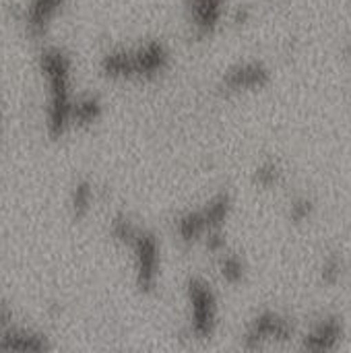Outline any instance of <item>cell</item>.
<instances>
[{
	"instance_id": "cell-1",
	"label": "cell",
	"mask_w": 351,
	"mask_h": 353,
	"mask_svg": "<svg viewBox=\"0 0 351 353\" xmlns=\"http://www.w3.org/2000/svg\"><path fill=\"white\" fill-rule=\"evenodd\" d=\"M37 66L46 83V132L52 141L62 139L72 128V58L60 46H46Z\"/></svg>"
},
{
	"instance_id": "cell-2",
	"label": "cell",
	"mask_w": 351,
	"mask_h": 353,
	"mask_svg": "<svg viewBox=\"0 0 351 353\" xmlns=\"http://www.w3.org/2000/svg\"><path fill=\"white\" fill-rule=\"evenodd\" d=\"M172 66V50L161 39L116 46L103 52L99 70L114 83H147L163 77Z\"/></svg>"
},
{
	"instance_id": "cell-3",
	"label": "cell",
	"mask_w": 351,
	"mask_h": 353,
	"mask_svg": "<svg viewBox=\"0 0 351 353\" xmlns=\"http://www.w3.org/2000/svg\"><path fill=\"white\" fill-rule=\"evenodd\" d=\"M110 236L116 244L130 250L134 285L141 294H153L161 281L163 256L161 242L145 225H139L126 213H118L110 221Z\"/></svg>"
},
{
	"instance_id": "cell-4",
	"label": "cell",
	"mask_w": 351,
	"mask_h": 353,
	"mask_svg": "<svg viewBox=\"0 0 351 353\" xmlns=\"http://www.w3.org/2000/svg\"><path fill=\"white\" fill-rule=\"evenodd\" d=\"M234 209V201L230 192L213 194L205 205L197 209H188L174 219V234L184 246L203 244L211 234L223 232Z\"/></svg>"
},
{
	"instance_id": "cell-5",
	"label": "cell",
	"mask_w": 351,
	"mask_h": 353,
	"mask_svg": "<svg viewBox=\"0 0 351 353\" xmlns=\"http://www.w3.org/2000/svg\"><path fill=\"white\" fill-rule=\"evenodd\" d=\"M188 335L197 341H211L219 327V300L203 277H190L184 288Z\"/></svg>"
},
{
	"instance_id": "cell-6",
	"label": "cell",
	"mask_w": 351,
	"mask_h": 353,
	"mask_svg": "<svg viewBox=\"0 0 351 353\" xmlns=\"http://www.w3.org/2000/svg\"><path fill=\"white\" fill-rule=\"evenodd\" d=\"M294 321L275 310H263L252 319L244 333V350L257 352L273 343H285L294 337Z\"/></svg>"
},
{
	"instance_id": "cell-7",
	"label": "cell",
	"mask_w": 351,
	"mask_h": 353,
	"mask_svg": "<svg viewBox=\"0 0 351 353\" xmlns=\"http://www.w3.org/2000/svg\"><path fill=\"white\" fill-rule=\"evenodd\" d=\"M230 0H184V17L190 33L197 39H207L217 33L225 17Z\"/></svg>"
},
{
	"instance_id": "cell-8",
	"label": "cell",
	"mask_w": 351,
	"mask_h": 353,
	"mask_svg": "<svg viewBox=\"0 0 351 353\" xmlns=\"http://www.w3.org/2000/svg\"><path fill=\"white\" fill-rule=\"evenodd\" d=\"M271 83V70L261 60H246L230 66L221 77V89L225 93H250L261 91Z\"/></svg>"
},
{
	"instance_id": "cell-9",
	"label": "cell",
	"mask_w": 351,
	"mask_h": 353,
	"mask_svg": "<svg viewBox=\"0 0 351 353\" xmlns=\"http://www.w3.org/2000/svg\"><path fill=\"white\" fill-rule=\"evenodd\" d=\"M68 0H29L23 8V25L31 37H43Z\"/></svg>"
},
{
	"instance_id": "cell-10",
	"label": "cell",
	"mask_w": 351,
	"mask_h": 353,
	"mask_svg": "<svg viewBox=\"0 0 351 353\" xmlns=\"http://www.w3.org/2000/svg\"><path fill=\"white\" fill-rule=\"evenodd\" d=\"M343 323L339 316L329 314L323 316L304 337H302V350L306 352H335L343 339Z\"/></svg>"
},
{
	"instance_id": "cell-11",
	"label": "cell",
	"mask_w": 351,
	"mask_h": 353,
	"mask_svg": "<svg viewBox=\"0 0 351 353\" xmlns=\"http://www.w3.org/2000/svg\"><path fill=\"white\" fill-rule=\"evenodd\" d=\"M52 350L50 339L31 327L8 325L0 331V352H48Z\"/></svg>"
},
{
	"instance_id": "cell-12",
	"label": "cell",
	"mask_w": 351,
	"mask_h": 353,
	"mask_svg": "<svg viewBox=\"0 0 351 353\" xmlns=\"http://www.w3.org/2000/svg\"><path fill=\"white\" fill-rule=\"evenodd\" d=\"M103 116V103L97 95L85 93L74 99L72 105V128H89L97 124Z\"/></svg>"
},
{
	"instance_id": "cell-13",
	"label": "cell",
	"mask_w": 351,
	"mask_h": 353,
	"mask_svg": "<svg viewBox=\"0 0 351 353\" xmlns=\"http://www.w3.org/2000/svg\"><path fill=\"white\" fill-rule=\"evenodd\" d=\"M93 201H95V190H93V184L89 180H79L74 186H72V192H70V213L74 219H85L91 209H93Z\"/></svg>"
},
{
	"instance_id": "cell-14",
	"label": "cell",
	"mask_w": 351,
	"mask_h": 353,
	"mask_svg": "<svg viewBox=\"0 0 351 353\" xmlns=\"http://www.w3.org/2000/svg\"><path fill=\"white\" fill-rule=\"evenodd\" d=\"M219 254H221L219 256V275L223 277V281L230 283V285L242 283L244 277H246V265H244V261L238 254H234V252H225L223 250Z\"/></svg>"
},
{
	"instance_id": "cell-15",
	"label": "cell",
	"mask_w": 351,
	"mask_h": 353,
	"mask_svg": "<svg viewBox=\"0 0 351 353\" xmlns=\"http://www.w3.org/2000/svg\"><path fill=\"white\" fill-rule=\"evenodd\" d=\"M281 176H283L281 165H279L277 161H271V159L263 161V163L254 170V182H257L259 186H263V188H273V186H277V184L281 182Z\"/></svg>"
},
{
	"instance_id": "cell-16",
	"label": "cell",
	"mask_w": 351,
	"mask_h": 353,
	"mask_svg": "<svg viewBox=\"0 0 351 353\" xmlns=\"http://www.w3.org/2000/svg\"><path fill=\"white\" fill-rule=\"evenodd\" d=\"M343 269H345V267H343L341 256L331 254V256H327L325 263H323L321 277H323V281H325L327 285H337V283L341 281V277H343Z\"/></svg>"
},
{
	"instance_id": "cell-17",
	"label": "cell",
	"mask_w": 351,
	"mask_h": 353,
	"mask_svg": "<svg viewBox=\"0 0 351 353\" xmlns=\"http://www.w3.org/2000/svg\"><path fill=\"white\" fill-rule=\"evenodd\" d=\"M312 213H314V205H312V201H310L308 196H298V199H294L292 205H290V219H292L294 223H304V221H308V219L312 217Z\"/></svg>"
},
{
	"instance_id": "cell-18",
	"label": "cell",
	"mask_w": 351,
	"mask_h": 353,
	"mask_svg": "<svg viewBox=\"0 0 351 353\" xmlns=\"http://www.w3.org/2000/svg\"><path fill=\"white\" fill-rule=\"evenodd\" d=\"M14 323V312L6 302H0V331Z\"/></svg>"
},
{
	"instance_id": "cell-19",
	"label": "cell",
	"mask_w": 351,
	"mask_h": 353,
	"mask_svg": "<svg viewBox=\"0 0 351 353\" xmlns=\"http://www.w3.org/2000/svg\"><path fill=\"white\" fill-rule=\"evenodd\" d=\"M2 126H4V110L0 105V132H2Z\"/></svg>"
},
{
	"instance_id": "cell-20",
	"label": "cell",
	"mask_w": 351,
	"mask_h": 353,
	"mask_svg": "<svg viewBox=\"0 0 351 353\" xmlns=\"http://www.w3.org/2000/svg\"><path fill=\"white\" fill-rule=\"evenodd\" d=\"M348 56H350V58H351V43H350V46H348Z\"/></svg>"
}]
</instances>
